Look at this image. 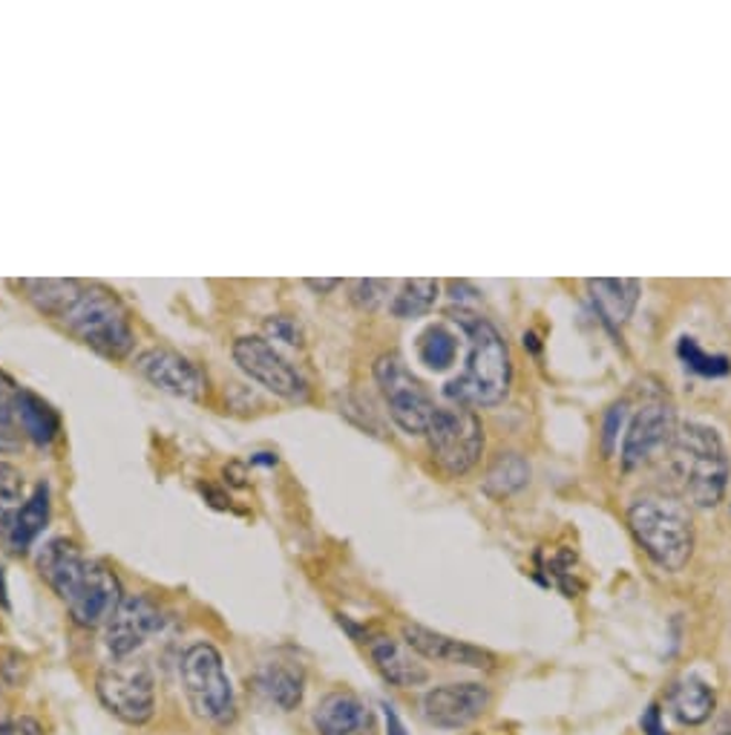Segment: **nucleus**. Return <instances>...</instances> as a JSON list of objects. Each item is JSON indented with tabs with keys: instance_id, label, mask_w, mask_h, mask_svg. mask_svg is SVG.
<instances>
[{
	"instance_id": "obj_10",
	"label": "nucleus",
	"mask_w": 731,
	"mask_h": 735,
	"mask_svg": "<svg viewBox=\"0 0 731 735\" xmlns=\"http://www.w3.org/2000/svg\"><path fill=\"white\" fill-rule=\"evenodd\" d=\"M674 435H677V419H674L671 407L663 405V401L643 407L634 416L625 441H622L625 471L643 468V464L654 462L663 450H671Z\"/></svg>"
},
{
	"instance_id": "obj_33",
	"label": "nucleus",
	"mask_w": 731,
	"mask_h": 735,
	"mask_svg": "<svg viewBox=\"0 0 731 735\" xmlns=\"http://www.w3.org/2000/svg\"><path fill=\"white\" fill-rule=\"evenodd\" d=\"M265 326H268V332H274V338L286 340V344H300V329L288 317H274Z\"/></svg>"
},
{
	"instance_id": "obj_30",
	"label": "nucleus",
	"mask_w": 731,
	"mask_h": 735,
	"mask_svg": "<svg viewBox=\"0 0 731 735\" xmlns=\"http://www.w3.org/2000/svg\"><path fill=\"white\" fill-rule=\"evenodd\" d=\"M680 355L686 360V367L697 369L702 376H725L729 372V360L720 358V355H706L695 338L680 340Z\"/></svg>"
},
{
	"instance_id": "obj_13",
	"label": "nucleus",
	"mask_w": 731,
	"mask_h": 735,
	"mask_svg": "<svg viewBox=\"0 0 731 735\" xmlns=\"http://www.w3.org/2000/svg\"><path fill=\"white\" fill-rule=\"evenodd\" d=\"M161 626H165V615L150 597H121V603L107 623V649L113 652V658H130L141 643H147V638L159 632Z\"/></svg>"
},
{
	"instance_id": "obj_5",
	"label": "nucleus",
	"mask_w": 731,
	"mask_h": 735,
	"mask_svg": "<svg viewBox=\"0 0 731 735\" xmlns=\"http://www.w3.org/2000/svg\"><path fill=\"white\" fill-rule=\"evenodd\" d=\"M182 686L193 715L213 727H225L236 715L234 686L225 672L222 654L211 643H193L182 654Z\"/></svg>"
},
{
	"instance_id": "obj_34",
	"label": "nucleus",
	"mask_w": 731,
	"mask_h": 735,
	"mask_svg": "<svg viewBox=\"0 0 731 735\" xmlns=\"http://www.w3.org/2000/svg\"><path fill=\"white\" fill-rule=\"evenodd\" d=\"M643 733L645 735H668L663 727V715H659V706H648V713L643 715Z\"/></svg>"
},
{
	"instance_id": "obj_14",
	"label": "nucleus",
	"mask_w": 731,
	"mask_h": 735,
	"mask_svg": "<svg viewBox=\"0 0 731 735\" xmlns=\"http://www.w3.org/2000/svg\"><path fill=\"white\" fill-rule=\"evenodd\" d=\"M118 603H121V586H118L116 574L104 563H98V559H89L87 571L81 577L75 595L66 603L73 620L78 626H87V629L110 623Z\"/></svg>"
},
{
	"instance_id": "obj_36",
	"label": "nucleus",
	"mask_w": 731,
	"mask_h": 735,
	"mask_svg": "<svg viewBox=\"0 0 731 735\" xmlns=\"http://www.w3.org/2000/svg\"><path fill=\"white\" fill-rule=\"evenodd\" d=\"M306 286L317 288V292H331L335 286H340V280H306Z\"/></svg>"
},
{
	"instance_id": "obj_17",
	"label": "nucleus",
	"mask_w": 731,
	"mask_h": 735,
	"mask_svg": "<svg viewBox=\"0 0 731 735\" xmlns=\"http://www.w3.org/2000/svg\"><path fill=\"white\" fill-rule=\"evenodd\" d=\"M87 563L89 559L78 552V545L64 537L50 539L38 554V571L64 603H70V597L75 595L81 577L87 571Z\"/></svg>"
},
{
	"instance_id": "obj_24",
	"label": "nucleus",
	"mask_w": 731,
	"mask_h": 735,
	"mask_svg": "<svg viewBox=\"0 0 731 735\" xmlns=\"http://www.w3.org/2000/svg\"><path fill=\"white\" fill-rule=\"evenodd\" d=\"M21 288L27 292V301L38 312H44V315L59 321L66 312V306L73 303L75 294H78L81 283L78 280H21Z\"/></svg>"
},
{
	"instance_id": "obj_37",
	"label": "nucleus",
	"mask_w": 731,
	"mask_h": 735,
	"mask_svg": "<svg viewBox=\"0 0 731 735\" xmlns=\"http://www.w3.org/2000/svg\"><path fill=\"white\" fill-rule=\"evenodd\" d=\"M0 609H9V588H7V571L0 563Z\"/></svg>"
},
{
	"instance_id": "obj_8",
	"label": "nucleus",
	"mask_w": 731,
	"mask_h": 735,
	"mask_svg": "<svg viewBox=\"0 0 731 735\" xmlns=\"http://www.w3.org/2000/svg\"><path fill=\"white\" fill-rule=\"evenodd\" d=\"M374 378L381 384L392 421L406 433H426V427H430L438 407H435L430 392L421 387V381L406 369L401 355H381L374 364Z\"/></svg>"
},
{
	"instance_id": "obj_21",
	"label": "nucleus",
	"mask_w": 731,
	"mask_h": 735,
	"mask_svg": "<svg viewBox=\"0 0 731 735\" xmlns=\"http://www.w3.org/2000/svg\"><path fill=\"white\" fill-rule=\"evenodd\" d=\"M15 416L23 435L41 444V448L52 444L55 435L61 433V416L32 390H15Z\"/></svg>"
},
{
	"instance_id": "obj_2",
	"label": "nucleus",
	"mask_w": 731,
	"mask_h": 735,
	"mask_svg": "<svg viewBox=\"0 0 731 735\" xmlns=\"http://www.w3.org/2000/svg\"><path fill=\"white\" fill-rule=\"evenodd\" d=\"M671 471L682 493L697 507H714L723 502L731 462L714 427L700 424V421L677 427L671 444Z\"/></svg>"
},
{
	"instance_id": "obj_4",
	"label": "nucleus",
	"mask_w": 731,
	"mask_h": 735,
	"mask_svg": "<svg viewBox=\"0 0 731 735\" xmlns=\"http://www.w3.org/2000/svg\"><path fill=\"white\" fill-rule=\"evenodd\" d=\"M59 321L81 344H87L93 353L110 360L127 358L136 344L125 303L98 283H81L78 294Z\"/></svg>"
},
{
	"instance_id": "obj_28",
	"label": "nucleus",
	"mask_w": 731,
	"mask_h": 735,
	"mask_svg": "<svg viewBox=\"0 0 731 735\" xmlns=\"http://www.w3.org/2000/svg\"><path fill=\"white\" fill-rule=\"evenodd\" d=\"M23 502V476L15 464L0 462V531L9 534Z\"/></svg>"
},
{
	"instance_id": "obj_6",
	"label": "nucleus",
	"mask_w": 731,
	"mask_h": 735,
	"mask_svg": "<svg viewBox=\"0 0 731 735\" xmlns=\"http://www.w3.org/2000/svg\"><path fill=\"white\" fill-rule=\"evenodd\" d=\"M426 435H430L432 456L449 476H464L481 459L484 427L473 410L438 407L426 427Z\"/></svg>"
},
{
	"instance_id": "obj_26",
	"label": "nucleus",
	"mask_w": 731,
	"mask_h": 735,
	"mask_svg": "<svg viewBox=\"0 0 731 735\" xmlns=\"http://www.w3.org/2000/svg\"><path fill=\"white\" fill-rule=\"evenodd\" d=\"M530 479V464L519 456V453H501V456L492 462V468L487 471L484 479V491L496 496V500H505L510 493L521 491Z\"/></svg>"
},
{
	"instance_id": "obj_12",
	"label": "nucleus",
	"mask_w": 731,
	"mask_h": 735,
	"mask_svg": "<svg viewBox=\"0 0 731 735\" xmlns=\"http://www.w3.org/2000/svg\"><path fill=\"white\" fill-rule=\"evenodd\" d=\"M492 695L487 686L464 681V684H444L435 686L424 695L421 706H424V718L435 727L444 729H462L481 718L490 706Z\"/></svg>"
},
{
	"instance_id": "obj_32",
	"label": "nucleus",
	"mask_w": 731,
	"mask_h": 735,
	"mask_svg": "<svg viewBox=\"0 0 731 735\" xmlns=\"http://www.w3.org/2000/svg\"><path fill=\"white\" fill-rule=\"evenodd\" d=\"M7 658L9 661L0 663V681L9 686H18L27 678V658L15 652V649H7Z\"/></svg>"
},
{
	"instance_id": "obj_9",
	"label": "nucleus",
	"mask_w": 731,
	"mask_h": 735,
	"mask_svg": "<svg viewBox=\"0 0 731 735\" xmlns=\"http://www.w3.org/2000/svg\"><path fill=\"white\" fill-rule=\"evenodd\" d=\"M234 360L240 364L245 376L263 384L265 390H271L274 396L286 398V401H306L308 398L306 378L265 338H254V335H251V338L236 340Z\"/></svg>"
},
{
	"instance_id": "obj_20",
	"label": "nucleus",
	"mask_w": 731,
	"mask_h": 735,
	"mask_svg": "<svg viewBox=\"0 0 731 735\" xmlns=\"http://www.w3.org/2000/svg\"><path fill=\"white\" fill-rule=\"evenodd\" d=\"M46 523H50V485L41 482V485L32 491L30 500L23 502V507L15 516V523L9 528L7 534L9 548L15 554L30 552L32 543H35V539L41 537V531L46 528Z\"/></svg>"
},
{
	"instance_id": "obj_31",
	"label": "nucleus",
	"mask_w": 731,
	"mask_h": 735,
	"mask_svg": "<svg viewBox=\"0 0 731 735\" xmlns=\"http://www.w3.org/2000/svg\"><path fill=\"white\" fill-rule=\"evenodd\" d=\"M389 292L386 280H354L351 283V303L360 309H378Z\"/></svg>"
},
{
	"instance_id": "obj_35",
	"label": "nucleus",
	"mask_w": 731,
	"mask_h": 735,
	"mask_svg": "<svg viewBox=\"0 0 731 735\" xmlns=\"http://www.w3.org/2000/svg\"><path fill=\"white\" fill-rule=\"evenodd\" d=\"M383 715H386V733L389 735H406V729H403L401 718H398V713L392 710V706L383 704Z\"/></svg>"
},
{
	"instance_id": "obj_19",
	"label": "nucleus",
	"mask_w": 731,
	"mask_h": 735,
	"mask_svg": "<svg viewBox=\"0 0 731 735\" xmlns=\"http://www.w3.org/2000/svg\"><path fill=\"white\" fill-rule=\"evenodd\" d=\"M591 301L607 326H622L634 315L639 301V283L636 280H587Z\"/></svg>"
},
{
	"instance_id": "obj_7",
	"label": "nucleus",
	"mask_w": 731,
	"mask_h": 735,
	"mask_svg": "<svg viewBox=\"0 0 731 735\" xmlns=\"http://www.w3.org/2000/svg\"><path fill=\"white\" fill-rule=\"evenodd\" d=\"M96 692L102 704L127 724H147L156 713V681L150 666L141 661L118 658L107 663L96 678Z\"/></svg>"
},
{
	"instance_id": "obj_3",
	"label": "nucleus",
	"mask_w": 731,
	"mask_h": 735,
	"mask_svg": "<svg viewBox=\"0 0 731 735\" xmlns=\"http://www.w3.org/2000/svg\"><path fill=\"white\" fill-rule=\"evenodd\" d=\"M628 525L643 552L663 571H682L695 552V523L680 500L666 493H645L631 502Z\"/></svg>"
},
{
	"instance_id": "obj_15",
	"label": "nucleus",
	"mask_w": 731,
	"mask_h": 735,
	"mask_svg": "<svg viewBox=\"0 0 731 735\" xmlns=\"http://www.w3.org/2000/svg\"><path fill=\"white\" fill-rule=\"evenodd\" d=\"M403 640L412 652L424 654L430 661L446 663V666H467V670H496V654L481 647L455 640L449 634L432 632L426 626L406 623L403 626Z\"/></svg>"
},
{
	"instance_id": "obj_11",
	"label": "nucleus",
	"mask_w": 731,
	"mask_h": 735,
	"mask_svg": "<svg viewBox=\"0 0 731 735\" xmlns=\"http://www.w3.org/2000/svg\"><path fill=\"white\" fill-rule=\"evenodd\" d=\"M136 369L145 381H150L156 390L170 392L176 398H188V401H199L208 392V378L205 372L193 364L191 358L173 353V349H145L136 358Z\"/></svg>"
},
{
	"instance_id": "obj_38",
	"label": "nucleus",
	"mask_w": 731,
	"mask_h": 735,
	"mask_svg": "<svg viewBox=\"0 0 731 735\" xmlns=\"http://www.w3.org/2000/svg\"><path fill=\"white\" fill-rule=\"evenodd\" d=\"M251 462H254V464H277V456H271V453H256Z\"/></svg>"
},
{
	"instance_id": "obj_18",
	"label": "nucleus",
	"mask_w": 731,
	"mask_h": 735,
	"mask_svg": "<svg viewBox=\"0 0 731 735\" xmlns=\"http://www.w3.org/2000/svg\"><path fill=\"white\" fill-rule=\"evenodd\" d=\"M369 654H372L374 666L381 670V675L392 686L412 690V686H424L430 681V670H426L424 663L417 661L410 649L401 647L398 640L386 638V634H378V638L369 640Z\"/></svg>"
},
{
	"instance_id": "obj_23",
	"label": "nucleus",
	"mask_w": 731,
	"mask_h": 735,
	"mask_svg": "<svg viewBox=\"0 0 731 735\" xmlns=\"http://www.w3.org/2000/svg\"><path fill=\"white\" fill-rule=\"evenodd\" d=\"M671 710L677 715L680 724H688V727H697L702 721H709L711 713H714V690H711L706 681L700 678H682L677 684L671 686Z\"/></svg>"
},
{
	"instance_id": "obj_39",
	"label": "nucleus",
	"mask_w": 731,
	"mask_h": 735,
	"mask_svg": "<svg viewBox=\"0 0 731 735\" xmlns=\"http://www.w3.org/2000/svg\"><path fill=\"white\" fill-rule=\"evenodd\" d=\"M720 735H731V715H725L723 724H720Z\"/></svg>"
},
{
	"instance_id": "obj_40",
	"label": "nucleus",
	"mask_w": 731,
	"mask_h": 735,
	"mask_svg": "<svg viewBox=\"0 0 731 735\" xmlns=\"http://www.w3.org/2000/svg\"><path fill=\"white\" fill-rule=\"evenodd\" d=\"M9 727H12V724H7V718L0 715V735H9Z\"/></svg>"
},
{
	"instance_id": "obj_29",
	"label": "nucleus",
	"mask_w": 731,
	"mask_h": 735,
	"mask_svg": "<svg viewBox=\"0 0 731 735\" xmlns=\"http://www.w3.org/2000/svg\"><path fill=\"white\" fill-rule=\"evenodd\" d=\"M21 450V424L15 416V390L0 376V453H18Z\"/></svg>"
},
{
	"instance_id": "obj_1",
	"label": "nucleus",
	"mask_w": 731,
	"mask_h": 735,
	"mask_svg": "<svg viewBox=\"0 0 731 735\" xmlns=\"http://www.w3.org/2000/svg\"><path fill=\"white\" fill-rule=\"evenodd\" d=\"M469 338L467 367L458 378L446 384V396L462 401V405L490 407L498 405L510 390V349L505 338L498 335L496 326L481 315H473L467 309H458L455 317Z\"/></svg>"
},
{
	"instance_id": "obj_25",
	"label": "nucleus",
	"mask_w": 731,
	"mask_h": 735,
	"mask_svg": "<svg viewBox=\"0 0 731 735\" xmlns=\"http://www.w3.org/2000/svg\"><path fill=\"white\" fill-rule=\"evenodd\" d=\"M438 280H406L389 309H392L395 317H401V321H415V317L430 315L435 301H438Z\"/></svg>"
},
{
	"instance_id": "obj_22",
	"label": "nucleus",
	"mask_w": 731,
	"mask_h": 735,
	"mask_svg": "<svg viewBox=\"0 0 731 735\" xmlns=\"http://www.w3.org/2000/svg\"><path fill=\"white\" fill-rule=\"evenodd\" d=\"M259 684H263L265 695H268L279 710H297L303 701V692H306V672H303L300 663L292 661H274L265 663L263 675H259Z\"/></svg>"
},
{
	"instance_id": "obj_16",
	"label": "nucleus",
	"mask_w": 731,
	"mask_h": 735,
	"mask_svg": "<svg viewBox=\"0 0 731 735\" xmlns=\"http://www.w3.org/2000/svg\"><path fill=\"white\" fill-rule=\"evenodd\" d=\"M315 727L320 735H378L372 710L351 692L326 695L317 706Z\"/></svg>"
},
{
	"instance_id": "obj_27",
	"label": "nucleus",
	"mask_w": 731,
	"mask_h": 735,
	"mask_svg": "<svg viewBox=\"0 0 731 735\" xmlns=\"http://www.w3.org/2000/svg\"><path fill=\"white\" fill-rule=\"evenodd\" d=\"M455 353H458V340L449 329L444 326H430V329L417 338V358L421 364L435 372H444V369L453 367Z\"/></svg>"
}]
</instances>
